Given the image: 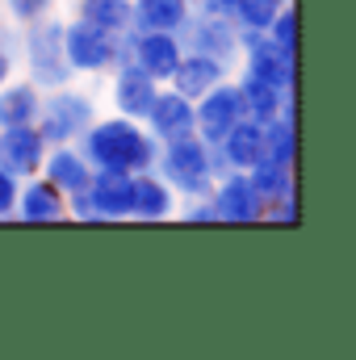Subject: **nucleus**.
I'll return each instance as SVG.
<instances>
[{
  "mask_svg": "<svg viewBox=\"0 0 356 360\" xmlns=\"http://www.w3.org/2000/svg\"><path fill=\"white\" fill-rule=\"evenodd\" d=\"M76 147L84 151L92 168H113V172H147L155 168V155H160V143L147 134V126L122 113L96 117L76 139Z\"/></svg>",
  "mask_w": 356,
  "mask_h": 360,
  "instance_id": "f257e3e1",
  "label": "nucleus"
},
{
  "mask_svg": "<svg viewBox=\"0 0 356 360\" xmlns=\"http://www.w3.org/2000/svg\"><path fill=\"white\" fill-rule=\"evenodd\" d=\"M17 59L25 68V80H34L38 89H59L72 84V68L63 55V17L46 13L30 25H17Z\"/></svg>",
  "mask_w": 356,
  "mask_h": 360,
  "instance_id": "f03ea898",
  "label": "nucleus"
},
{
  "mask_svg": "<svg viewBox=\"0 0 356 360\" xmlns=\"http://www.w3.org/2000/svg\"><path fill=\"white\" fill-rule=\"evenodd\" d=\"M101 117V105L89 89H80L76 80L72 84H59V89L42 92V109H38V130L51 147L59 143H76L92 122Z\"/></svg>",
  "mask_w": 356,
  "mask_h": 360,
  "instance_id": "7ed1b4c3",
  "label": "nucleus"
},
{
  "mask_svg": "<svg viewBox=\"0 0 356 360\" xmlns=\"http://www.w3.org/2000/svg\"><path fill=\"white\" fill-rule=\"evenodd\" d=\"M155 172L172 184V193H177L180 201H184V197H210V188H214L210 143H201L197 134L177 139V143H160Z\"/></svg>",
  "mask_w": 356,
  "mask_h": 360,
  "instance_id": "20e7f679",
  "label": "nucleus"
},
{
  "mask_svg": "<svg viewBox=\"0 0 356 360\" xmlns=\"http://www.w3.org/2000/svg\"><path fill=\"white\" fill-rule=\"evenodd\" d=\"M184 42L172 30H122L117 34V63H134L139 72H147L155 84H168L177 72Z\"/></svg>",
  "mask_w": 356,
  "mask_h": 360,
  "instance_id": "39448f33",
  "label": "nucleus"
},
{
  "mask_svg": "<svg viewBox=\"0 0 356 360\" xmlns=\"http://www.w3.org/2000/svg\"><path fill=\"white\" fill-rule=\"evenodd\" d=\"M63 55H68L72 76H84V80L109 76L117 68V34L89 25L84 17H68L63 21Z\"/></svg>",
  "mask_w": 356,
  "mask_h": 360,
  "instance_id": "423d86ee",
  "label": "nucleus"
},
{
  "mask_svg": "<svg viewBox=\"0 0 356 360\" xmlns=\"http://www.w3.org/2000/svg\"><path fill=\"white\" fill-rule=\"evenodd\" d=\"M180 42L184 51L222 59V63H239V25L231 21V13H205V8H189L184 25H180Z\"/></svg>",
  "mask_w": 356,
  "mask_h": 360,
  "instance_id": "0eeeda50",
  "label": "nucleus"
},
{
  "mask_svg": "<svg viewBox=\"0 0 356 360\" xmlns=\"http://www.w3.org/2000/svg\"><path fill=\"white\" fill-rule=\"evenodd\" d=\"M239 72H252L276 89L293 92L298 89V55H285L281 46H272L265 34H252V30H239Z\"/></svg>",
  "mask_w": 356,
  "mask_h": 360,
  "instance_id": "6e6552de",
  "label": "nucleus"
},
{
  "mask_svg": "<svg viewBox=\"0 0 356 360\" xmlns=\"http://www.w3.org/2000/svg\"><path fill=\"white\" fill-rule=\"evenodd\" d=\"M235 122H243V101H239V89L231 76L193 101V134L201 143H218Z\"/></svg>",
  "mask_w": 356,
  "mask_h": 360,
  "instance_id": "1a4fd4ad",
  "label": "nucleus"
},
{
  "mask_svg": "<svg viewBox=\"0 0 356 360\" xmlns=\"http://www.w3.org/2000/svg\"><path fill=\"white\" fill-rule=\"evenodd\" d=\"M210 201L218 210V226H256L265 214V201L256 197V188L248 184L243 172H227L214 180Z\"/></svg>",
  "mask_w": 356,
  "mask_h": 360,
  "instance_id": "9d476101",
  "label": "nucleus"
},
{
  "mask_svg": "<svg viewBox=\"0 0 356 360\" xmlns=\"http://www.w3.org/2000/svg\"><path fill=\"white\" fill-rule=\"evenodd\" d=\"M46 151H51V143L42 139L38 122H30V126H0V168H8L17 180L38 176Z\"/></svg>",
  "mask_w": 356,
  "mask_h": 360,
  "instance_id": "9b49d317",
  "label": "nucleus"
},
{
  "mask_svg": "<svg viewBox=\"0 0 356 360\" xmlns=\"http://www.w3.org/2000/svg\"><path fill=\"white\" fill-rule=\"evenodd\" d=\"M143 126H147V134H151L155 143L189 139V134H193V101L180 96L177 89H168V84H160L151 109L143 113Z\"/></svg>",
  "mask_w": 356,
  "mask_h": 360,
  "instance_id": "f8f14e48",
  "label": "nucleus"
},
{
  "mask_svg": "<svg viewBox=\"0 0 356 360\" xmlns=\"http://www.w3.org/2000/svg\"><path fill=\"white\" fill-rule=\"evenodd\" d=\"M13 218L25 222V226H55V222H68L63 193H59L46 176H25L21 188H17V210H13Z\"/></svg>",
  "mask_w": 356,
  "mask_h": 360,
  "instance_id": "ddd939ff",
  "label": "nucleus"
},
{
  "mask_svg": "<svg viewBox=\"0 0 356 360\" xmlns=\"http://www.w3.org/2000/svg\"><path fill=\"white\" fill-rule=\"evenodd\" d=\"M155 92H160V84L147 72H139L134 63H117L109 72V101H113V113H122V117L143 122V113L151 109Z\"/></svg>",
  "mask_w": 356,
  "mask_h": 360,
  "instance_id": "4468645a",
  "label": "nucleus"
},
{
  "mask_svg": "<svg viewBox=\"0 0 356 360\" xmlns=\"http://www.w3.org/2000/svg\"><path fill=\"white\" fill-rule=\"evenodd\" d=\"M89 197L101 222H126L130 218V193H134V172H113V168H92Z\"/></svg>",
  "mask_w": 356,
  "mask_h": 360,
  "instance_id": "2eb2a0df",
  "label": "nucleus"
},
{
  "mask_svg": "<svg viewBox=\"0 0 356 360\" xmlns=\"http://www.w3.org/2000/svg\"><path fill=\"white\" fill-rule=\"evenodd\" d=\"M177 205L180 197L155 168L134 172V193H130V218L134 222H168V218H177Z\"/></svg>",
  "mask_w": 356,
  "mask_h": 360,
  "instance_id": "dca6fc26",
  "label": "nucleus"
},
{
  "mask_svg": "<svg viewBox=\"0 0 356 360\" xmlns=\"http://www.w3.org/2000/svg\"><path fill=\"white\" fill-rule=\"evenodd\" d=\"M231 72H235V68H231V63H222V59H210V55L184 51V55H180V63H177V72H172V80H168V89H177L180 96L197 101L201 92H210L214 84H222Z\"/></svg>",
  "mask_w": 356,
  "mask_h": 360,
  "instance_id": "f3484780",
  "label": "nucleus"
},
{
  "mask_svg": "<svg viewBox=\"0 0 356 360\" xmlns=\"http://www.w3.org/2000/svg\"><path fill=\"white\" fill-rule=\"evenodd\" d=\"M38 176H46L59 193H76V188H84L92 176V164L84 160V151L76 147V143H59V147H51L46 151V160H42V172Z\"/></svg>",
  "mask_w": 356,
  "mask_h": 360,
  "instance_id": "a211bd4d",
  "label": "nucleus"
},
{
  "mask_svg": "<svg viewBox=\"0 0 356 360\" xmlns=\"http://www.w3.org/2000/svg\"><path fill=\"white\" fill-rule=\"evenodd\" d=\"M218 151H222V160L231 164V172H248V168L265 155V122H252V117L235 122V126L218 139Z\"/></svg>",
  "mask_w": 356,
  "mask_h": 360,
  "instance_id": "6ab92c4d",
  "label": "nucleus"
},
{
  "mask_svg": "<svg viewBox=\"0 0 356 360\" xmlns=\"http://www.w3.org/2000/svg\"><path fill=\"white\" fill-rule=\"evenodd\" d=\"M231 80H235V89H239V101H243V117H252V122H268V117H276L281 109H285V101L293 96V92L276 89V84H268L260 76H252V72H231Z\"/></svg>",
  "mask_w": 356,
  "mask_h": 360,
  "instance_id": "aec40b11",
  "label": "nucleus"
},
{
  "mask_svg": "<svg viewBox=\"0 0 356 360\" xmlns=\"http://www.w3.org/2000/svg\"><path fill=\"white\" fill-rule=\"evenodd\" d=\"M38 109H42V89L34 80L8 76L0 84V126H30L38 122Z\"/></svg>",
  "mask_w": 356,
  "mask_h": 360,
  "instance_id": "412c9836",
  "label": "nucleus"
},
{
  "mask_svg": "<svg viewBox=\"0 0 356 360\" xmlns=\"http://www.w3.org/2000/svg\"><path fill=\"white\" fill-rule=\"evenodd\" d=\"M265 155L276 164H298V109H293V96L285 101V109L276 117L265 122Z\"/></svg>",
  "mask_w": 356,
  "mask_h": 360,
  "instance_id": "4be33fe9",
  "label": "nucleus"
},
{
  "mask_svg": "<svg viewBox=\"0 0 356 360\" xmlns=\"http://www.w3.org/2000/svg\"><path fill=\"white\" fill-rule=\"evenodd\" d=\"M193 4L184 0H130V25L134 30H172L180 34Z\"/></svg>",
  "mask_w": 356,
  "mask_h": 360,
  "instance_id": "5701e85b",
  "label": "nucleus"
},
{
  "mask_svg": "<svg viewBox=\"0 0 356 360\" xmlns=\"http://www.w3.org/2000/svg\"><path fill=\"white\" fill-rule=\"evenodd\" d=\"M248 184L256 188V197L260 201H276V197H285V193H298V180H293V168L289 164H276V160H268V155H260L248 172Z\"/></svg>",
  "mask_w": 356,
  "mask_h": 360,
  "instance_id": "b1692460",
  "label": "nucleus"
},
{
  "mask_svg": "<svg viewBox=\"0 0 356 360\" xmlns=\"http://www.w3.org/2000/svg\"><path fill=\"white\" fill-rule=\"evenodd\" d=\"M76 17H84L89 25H101L109 34L130 30V0H76Z\"/></svg>",
  "mask_w": 356,
  "mask_h": 360,
  "instance_id": "393cba45",
  "label": "nucleus"
},
{
  "mask_svg": "<svg viewBox=\"0 0 356 360\" xmlns=\"http://www.w3.org/2000/svg\"><path fill=\"white\" fill-rule=\"evenodd\" d=\"M285 4H293V0H235V8H231V21H235L239 30L265 34L268 21H272V17H276Z\"/></svg>",
  "mask_w": 356,
  "mask_h": 360,
  "instance_id": "a878e982",
  "label": "nucleus"
},
{
  "mask_svg": "<svg viewBox=\"0 0 356 360\" xmlns=\"http://www.w3.org/2000/svg\"><path fill=\"white\" fill-rule=\"evenodd\" d=\"M265 38L272 46H281L285 55H298V8H293V4H285V8L268 21Z\"/></svg>",
  "mask_w": 356,
  "mask_h": 360,
  "instance_id": "bb28decb",
  "label": "nucleus"
},
{
  "mask_svg": "<svg viewBox=\"0 0 356 360\" xmlns=\"http://www.w3.org/2000/svg\"><path fill=\"white\" fill-rule=\"evenodd\" d=\"M0 13L13 21V25H30L46 13H55V0H0Z\"/></svg>",
  "mask_w": 356,
  "mask_h": 360,
  "instance_id": "cd10ccee",
  "label": "nucleus"
},
{
  "mask_svg": "<svg viewBox=\"0 0 356 360\" xmlns=\"http://www.w3.org/2000/svg\"><path fill=\"white\" fill-rule=\"evenodd\" d=\"M177 218L189 226H218V210L210 197H184V205H177Z\"/></svg>",
  "mask_w": 356,
  "mask_h": 360,
  "instance_id": "c85d7f7f",
  "label": "nucleus"
},
{
  "mask_svg": "<svg viewBox=\"0 0 356 360\" xmlns=\"http://www.w3.org/2000/svg\"><path fill=\"white\" fill-rule=\"evenodd\" d=\"M260 222H268V226H298V193H285V197L268 201Z\"/></svg>",
  "mask_w": 356,
  "mask_h": 360,
  "instance_id": "c756f323",
  "label": "nucleus"
},
{
  "mask_svg": "<svg viewBox=\"0 0 356 360\" xmlns=\"http://www.w3.org/2000/svg\"><path fill=\"white\" fill-rule=\"evenodd\" d=\"M63 205H68V222H101L96 218V210H92V197L89 188H76V193H63Z\"/></svg>",
  "mask_w": 356,
  "mask_h": 360,
  "instance_id": "7c9ffc66",
  "label": "nucleus"
},
{
  "mask_svg": "<svg viewBox=\"0 0 356 360\" xmlns=\"http://www.w3.org/2000/svg\"><path fill=\"white\" fill-rule=\"evenodd\" d=\"M17 188H21V180L13 176L8 168H0V222L13 218V210H17Z\"/></svg>",
  "mask_w": 356,
  "mask_h": 360,
  "instance_id": "2f4dec72",
  "label": "nucleus"
},
{
  "mask_svg": "<svg viewBox=\"0 0 356 360\" xmlns=\"http://www.w3.org/2000/svg\"><path fill=\"white\" fill-rule=\"evenodd\" d=\"M17 63V30H0V84L13 76Z\"/></svg>",
  "mask_w": 356,
  "mask_h": 360,
  "instance_id": "473e14b6",
  "label": "nucleus"
},
{
  "mask_svg": "<svg viewBox=\"0 0 356 360\" xmlns=\"http://www.w3.org/2000/svg\"><path fill=\"white\" fill-rule=\"evenodd\" d=\"M193 8H205V13H231V8H235V0H197Z\"/></svg>",
  "mask_w": 356,
  "mask_h": 360,
  "instance_id": "72a5a7b5",
  "label": "nucleus"
},
{
  "mask_svg": "<svg viewBox=\"0 0 356 360\" xmlns=\"http://www.w3.org/2000/svg\"><path fill=\"white\" fill-rule=\"evenodd\" d=\"M184 4H197V0H184Z\"/></svg>",
  "mask_w": 356,
  "mask_h": 360,
  "instance_id": "f704fd0d",
  "label": "nucleus"
}]
</instances>
